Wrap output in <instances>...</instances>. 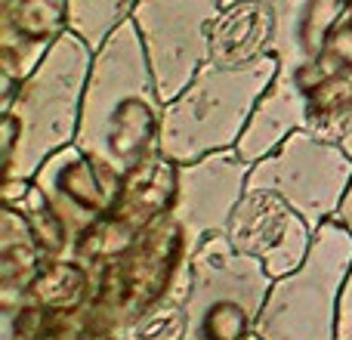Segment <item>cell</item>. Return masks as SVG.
I'll return each instance as SVG.
<instances>
[{"label": "cell", "instance_id": "1", "mask_svg": "<svg viewBox=\"0 0 352 340\" xmlns=\"http://www.w3.org/2000/svg\"><path fill=\"white\" fill-rule=\"evenodd\" d=\"M164 109L142 37L133 19H127L93 53L74 146L118 176H127L158 155Z\"/></svg>", "mask_w": 352, "mask_h": 340}, {"label": "cell", "instance_id": "2", "mask_svg": "<svg viewBox=\"0 0 352 340\" xmlns=\"http://www.w3.org/2000/svg\"><path fill=\"white\" fill-rule=\"evenodd\" d=\"M96 50L65 31L41 65L3 99V182H31L43 161L74 146Z\"/></svg>", "mask_w": 352, "mask_h": 340}, {"label": "cell", "instance_id": "3", "mask_svg": "<svg viewBox=\"0 0 352 340\" xmlns=\"http://www.w3.org/2000/svg\"><path fill=\"white\" fill-rule=\"evenodd\" d=\"M346 6L349 0H269L272 56L278 59V74L263 93L235 146L248 164L275 152L294 130H303L306 87L316 78L324 41Z\"/></svg>", "mask_w": 352, "mask_h": 340}, {"label": "cell", "instance_id": "4", "mask_svg": "<svg viewBox=\"0 0 352 340\" xmlns=\"http://www.w3.org/2000/svg\"><path fill=\"white\" fill-rule=\"evenodd\" d=\"M275 74V56L244 65H223L210 59L192 84L167 103L158 152L173 164H192L213 152L235 149Z\"/></svg>", "mask_w": 352, "mask_h": 340}, {"label": "cell", "instance_id": "5", "mask_svg": "<svg viewBox=\"0 0 352 340\" xmlns=\"http://www.w3.org/2000/svg\"><path fill=\"white\" fill-rule=\"evenodd\" d=\"M352 266V232L328 220L312 238L306 260L269 288L256 319L263 340H337V304Z\"/></svg>", "mask_w": 352, "mask_h": 340}, {"label": "cell", "instance_id": "6", "mask_svg": "<svg viewBox=\"0 0 352 340\" xmlns=\"http://www.w3.org/2000/svg\"><path fill=\"white\" fill-rule=\"evenodd\" d=\"M272 275L256 257L210 235L192 257L182 340H248L266 306Z\"/></svg>", "mask_w": 352, "mask_h": 340}, {"label": "cell", "instance_id": "7", "mask_svg": "<svg viewBox=\"0 0 352 340\" xmlns=\"http://www.w3.org/2000/svg\"><path fill=\"white\" fill-rule=\"evenodd\" d=\"M349 186L352 158L340 146L309 130H294L275 152L250 164L248 176V189H269L281 195L312 232L340 213Z\"/></svg>", "mask_w": 352, "mask_h": 340}, {"label": "cell", "instance_id": "8", "mask_svg": "<svg viewBox=\"0 0 352 340\" xmlns=\"http://www.w3.org/2000/svg\"><path fill=\"white\" fill-rule=\"evenodd\" d=\"M226 0H140L133 25L142 37L155 84L173 103L210 62V31Z\"/></svg>", "mask_w": 352, "mask_h": 340}, {"label": "cell", "instance_id": "9", "mask_svg": "<svg viewBox=\"0 0 352 340\" xmlns=\"http://www.w3.org/2000/svg\"><path fill=\"white\" fill-rule=\"evenodd\" d=\"M248 176L250 164L238 155V149H226L192 164H179L170 217L182 229L192 254L210 235L229 232L232 217L248 192Z\"/></svg>", "mask_w": 352, "mask_h": 340}, {"label": "cell", "instance_id": "10", "mask_svg": "<svg viewBox=\"0 0 352 340\" xmlns=\"http://www.w3.org/2000/svg\"><path fill=\"white\" fill-rule=\"evenodd\" d=\"M226 235L235 251L256 257L272 279H281L306 260L316 232L281 195L248 189Z\"/></svg>", "mask_w": 352, "mask_h": 340}, {"label": "cell", "instance_id": "11", "mask_svg": "<svg viewBox=\"0 0 352 340\" xmlns=\"http://www.w3.org/2000/svg\"><path fill=\"white\" fill-rule=\"evenodd\" d=\"M68 31L65 0H0V65L6 93L12 96L19 84L41 65L47 50Z\"/></svg>", "mask_w": 352, "mask_h": 340}, {"label": "cell", "instance_id": "12", "mask_svg": "<svg viewBox=\"0 0 352 340\" xmlns=\"http://www.w3.org/2000/svg\"><path fill=\"white\" fill-rule=\"evenodd\" d=\"M272 56V10L269 0L226 3L210 31V59L223 65Z\"/></svg>", "mask_w": 352, "mask_h": 340}, {"label": "cell", "instance_id": "13", "mask_svg": "<svg viewBox=\"0 0 352 340\" xmlns=\"http://www.w3.org/2000/svg\"><path fill=\"white\" fill-rule=\"evenodd\" d=\"M303 130L340 146L352 158V84L337 74H318L306 87Z\"/></svg>", "mask_w": 352, "mask_h": 340}, {"label": "cell", "instance_id": "14", "mask_svg": "<svg viewBox=\"0 0 352 340\" xmlns=\"http://www.w3.org/2000/svg\"><path fill=\"white\" fill-rule=\"evenodd\" d=\"M43 266L41 248L34 242L28 220L22 217V211L6 204L3 213V306L22 304V297L28 294L31 281L37 279Z\"/></svg>", "mask_w": 352, "mask_h": 340}, {"label": "cell", "instance_id": "15", "mask_svg": "<svg viewBox=\"0 0 352 340\" xmlns=\"http://www.w3.org/2000/svg\"><path fill=\"white\" fill-rule=\"evenodd\" d=\"M140 0H65L68 31L84 37L93 50H99L111 37V31L121 28L133 16Z\"/></svg>", "mask_w": 352, "mask_h": 340}, {"label": "cell", "instance_id": "16", "mask_svg": "<svg viewBox=\"0 0 352 340\" xmlns=\"http://www.w3.org/2000/svg\"><path fill=\"white\" fill-rule=\"evenodd\" d=\"M316 72L337 74V78H346L352 84V3L340 12V19H337L334 28H331Z\"/></svg>", "mask_w": 352, "mask_h": 340}, {"label": "cell", "instance_id": "17", "mask_svg": "<svg viewBox=\"0 0 352 340\" xmlns=\"http://www.w3.org/2000/svg\"><path fill=\"white\" fill-rule=\"evenodd\" d=\"M337 340H352V266L340 288V304H337Z\"/></svg>", "mask_w": 352, "mask_h": 340}, {"label": "cell", "instance_id": "18", "mask_svg": "<svg viewBox=\"0 0 352 340\" xmlns=\"http://www.w3.org/2000/svg\"><path fill=\"white\" fill-rule=\"evenodd\" d=\"M337 220H340V223L352 232V186H349L346 198H343V204H340V213H337Z\"/></svg>", "mask_w": 352, "mask_h": 340}, {"label": "cell", "instance_id": "19", "mask_svg": "<svg viewBox=\"0 0 352 340\" xmlns=\"http://www.w3.org/2000/svg\"><path fill=\"white\" fill-rule=\"evenodd\" d=\"M248 340H263V337H260V334H256V331H254V334H250Z\"/></svg>", "mask_w": 352, "mask_h": 340}, {"label": "cell", "instance_id": "20", "mask_svg": "<svg viewBox=\"0 0 352 340\" xmlns=\"http://www.w3.org/2000/svg\"><path fill=\"white\" fill-rule=\"evenodd\" d=\"M226 3H238V0H226Z\"/></svg>", "mask_w": 352, "mask_h": 340}, {"label": "cell", "instance_id": "21", "mask_svg": "<svg viewBox=\"0 0 352 340\" xmlns=\"http://www.w3.org/2000/svg\"><path fill=\"white\" fill-rule=\"evenodd\" d=\"M349 3H352V0H349Z\"/></svg>", "mask_w": 352, "mask_h": 340}]
</instances>
